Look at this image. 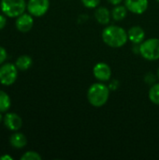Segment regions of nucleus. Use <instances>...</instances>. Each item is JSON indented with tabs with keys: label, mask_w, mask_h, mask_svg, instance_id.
<instances>
[{
	"label": "nucleus",
	"mask_w": 159,
	"mask_h": 160,
	"mask_svg": "<svg viewBox=\"0 0 159 160\" xmlns=\"http://www.w3.org/2000/svg\"><path fill=\"white\" fill-rule=\"evenodd\" d=\"M103 42L112 48H121L128 40L127 32L118 25H108L102 31Z\"/></svg>",
	"instance_id": "obj_1"
},
{
	"label": "nucleus",
	"mask_w": 159,
	"mask_h": 160,
	"mask_svg": "<svg viewBox=\"0 0 159 160\" xmlns=\"http://www.w3.org/2000/svg\"><path fill=\"white\" fill-rule=\"evenodd\" d=\"M110 88L102 82L92 84L87 91V100L95 108L104 106L110 98Z\"/></svg>",
	"instance_id": "obj_2"
},
{
	"label": "nucleus",
	"mask_w": 159,
	"mask_h": 160,
	"mask_svg": "<svg viewBox=\"0 0 159 160\" xmlns=\"http://www.w3.org/2000/svg\"><path fill=\"white\" fill-rule=\"evenodd\" d=\"M0 8L6 16L17 18L24 13L27 8V3L25 0H1Z\"/></svg>",
	"instance_id": "obj_3"
},
{
	"label": "nucleus",
	"mask_w": 159,
	"mask_h": 160,
	"mask_svg": "<svg viewBox=\"0 0 159 160\" xmlns=\"http://www.w3.org/2000/svg\"><path fill=\"white\" fill-rule=\"evenodd\" d=\"M140 55L148 61L159 59V38H152L143 40L140 44Z\"/></svg>",
	"instance_id": "obj_4"
},
{
	"label": "nucleus",
	"mask_w": 159,
	"mask_h": 160,
	"mask_svg": "<svg viewBox=\"0 0 159 160\" xmlns=\"http://www.w3.org/2000/svg\"><path fill=\"white\" fill-rule=\"evenodd\" d=\"M18 77V68L11 63H5L0 67V83L5 86L12 85Z\"/></svg>",
	"instance_id": "obj_5"
},
{
	"label": "nucleus",
	"mask_w": 159,
	"mask_h": 160,
	"mask_svg": "<svg viewBox=\"0 0 159 160\" xmlns=\"http://www.w3.org/2000/svg\"><path fill=\"white\" fill-rule=\"evenodd\" d=\"M50 8V0H28L27 10L34 17H41L47 13Z\"/></svg>",
	"instance_id": "obj_6"
},
{
	"label": "nucleus",
	"mask_w": 159,
	"mask_h": 160,
	"mask_svg": "<svg viewBox=\"0 0 159 160\" xmlns=\"http://www.w3.org/2000/svg\"><path fill=\"white\" fill-rule=\"evenodd\" d=\"M112 74L111 67L104 62L97 63L93 68V75L98 82H108L112 78Z\"/></svg>",
	"instance_id": "obj_7"
},
{
	"label": "nucleus",
	"mask_w": 159,
	"mask_h": 160,
	"mask_svg": "<svg viewBox=\"0 0 159 160\" xmlns=\"http://www.w3.org/2000/svg\"><path fill=\"white\" fill-rule=\"evenodd\" d=\"M34 16H32L30 13H22V15L18 16L16 18L15 25L17 30H19L22 33H27L30 31L34 25Z\"/></svg>",
	"instance_id": "obj_8"
},
{
	"label": "nucleus",
	"mask_w": 159,
	"mask_h": 160,
	"mask_svg": "<svg viewBox=\"0 0 159 160\" xmlns=\"http://www.w3.org/2000/svg\"><path fill=\"white\" fill-rule=\"evenodd\" d=\"M125 6L131 13L141 15L144 13L148 7V0H125Z\"/></svg>",
	"instance_id": "obj_9"
},
{
	"label": "nucleus",
	"mask_w": 159,
	"mask_h": 160,
	"mask_svg": "<svg viewBox=\"0 0 159 160\" xmlns=\"http://www.w3.org/2000/svg\"><path fill=\"white\" fill-rule=\"evenodd\" d=\"M4 125L5 127L11 131H18L22 126V120L15 112H7L4 116Z\"/></svg>",
	"instance_id": "obj_10"
},
{
	"label": "nucleus",
	"mask_w": 159,
	"mask_h": 160,
	"mask_svg": "<svg viewBox=\"0 0 159 160\" xmlns=\"http://www.w3.org/2000/svg\"><path fill=\"white\" fill-rule=\"evenodd\" d=\"M128 39L133 44H141L145 38V32L142 27L139 25H134L129 28L127 32Z\"/></svg>",
	"instance_id": "obj_11"
},
{
	"label": "nucleus",
	"mask_w": 159,
	"mask_h": 160,
	"mask_svg": "<svg viewBox=\"0 0 159 160\" xmlns=\"http://www.w3.org/2000/svg\"><path fill=\"white\" fill-rule=\"evenodd\" d=\"M95 19L96 21L102 24V25H107L112 18V13L111 11L105 8V7H97L95 10Z\"/></svg>",
	"instance_id": "obj_12"
},
{
	"label": "nucleus",
	"mask_w": 159,
	"mask_h": 160,
	"mask_svg": "<svg viewBox=\"0 0 159 160\" xmlns=\"http://www.w3.org/2000/svg\"><path fill=\"white\" fill-rule=\"evenodd\" d=\"M9 143L12 147L16 149H22L25 147L27 144V139L24 134L15 131L10 137H9Z\"/></svg>",
	"instance_id": "obj_13"
},
{
	"label": "nucleus",
	"mask_w": 159,
	"mask_h": 160,
	"mask_svg": "<svg viewBox=\"0 0 159 160\" xmlns=\"http://www.w3.org/2000/svg\"><path fill=\"white\" fill-rule=\"evenodd\" d=\"M32 64H33L32 58L26 54L21 55L20 57L17 58V60L15 62V66L17 67L18 70H21V71H25V70L29 69L31 68Z\"/></svg>",
	"instance_id": "obj_14"
},
{
	"label": "nucleus",
	"mask_w": 159,
	"mask_h": 160,
	"mask_svg": "<svg viewBox=\"0 0 159 160\" xmlns=\"http://www.w3.org/2000/svg\"><path fill=\"white\" fill-rule=\"evenodd\" d=\"M127 11L128 9L127 8L126 6H122V5H116L111 11L112 13V18L114 20V21H117V22H120V21H123L127 15Z\"/></svg>",
	"instance_id": "obj_15"
},
{
	"label": "nucleus",
	"mask_w": 159,
	"mask_h": 160,
	"mask_svg": "<svg viewBox=\"0 0 159 160\" xmlns=\"http://www.w3.org/2000/svg\"><path fill=\"white\" fill-rule=\"evenodd\" d=\"M10 106H11V100L9 96L6 92L0 90V112H7Z\"/></svg>",
	"instance_id": "obj_16"
},
{
	"label": "nucleus",
	"mask_w": 159,
	"mask_h": 160,
	"mask_svg": "<svg viewBox=\"0 0 159 160\" xmlns=\"http://www.w3.org/2000/svg\"><path fill=\"white\" fill-rule=\"evenodd\" d=\"M148 97L151 102H153L156 105H159V83H155L151 85Z\"/></svg>",
	"instance_id": "obj_17"
},
{
	"label": "nucleus",
	"mask_w": 159,
	"mask_h": 160,
	"mask_svg": "<svg viewBox=\"0 0 159 160\" xmlns=\"http://www.w3.org/2000/svg\"><path fill=\"white\" fill-rule=\"evenodd\" d=\"M41 156L35 151H27L22 157V160H41Z\"/></svg>",
	"instance_id": "obj_18"
},
{
	"label": "nucleus",
	"mask_w": 159,
	"mask_h": 160,
	"mask_svg": "<svg viewBox=\"0 0 159 160\" xmlns=\"http://www.w3.org/2000/svg\"><path fill=\"white\" fill-rule=\"evenodd\" d=\"M82 5L87 8H97L99 4L100 0H81Z\"/></svg>",
	"instance_id": "obj_19"
},
{
	"label": "nucleus",
	"mask_w": 159,
	"mask_h": 160,
	"mask_svg": "<svg viewBox=\"0 0 159 160\" xmlns=\"http://www.w3.org/2000/svg\"><path fill=\"white\" fill-rule=\"evenodd\" d=\"M156 79H157V77H156L153 73L149 72V73H147V74L145 75L144 81H145L146 83H148V84H150V85H153V84L156 83Z\"/></svg>",
	"instance_id": "obj_20"
},
{
	"label": "nucleus",
	"mask_w": 159,
	"mask_h": 160,
	"mask_svg": "<svg viewBox=\"0 0 159 160\" xmlns=\"http://www.w3.org/2000/svg\"><path fill=\"white\" fill-rule=\"evenodd\" d=\"M7 51L5 48H3L2 46H0V66L3 65L7 59Z\"/></svg>",
	"instance_id": "obj_21"
},
{
	"label": "nucleus",
	"mask_w": 159,
	"mask_h": 160,
	"mask_svg": "<svg viewBox=\"0 0 159 160\" xmlns=\"http://www.w3.org/2000/svg\"><path fill=\"white\" fill-rule=\"evenodd\" d=\"M7 23V19H6V15L0 14V30H2Z\"/></svg>",
	"instance_id": "obj_22"
},
{
	"label": "nucleus",
	"mask_w": 159,
	"mask_h": 160,
	"mask_svg": "<svg viewBox=\"0 0 159 160\" xmlns=\"http://www.w3.org/2000/svg\"><path fill=\"white\" fill-rule=\"evenodd\" d=\"M118 87H119V82H118V81H116V80H113V81L110 83V85H109L110 90H116Z\"/></svg>",
	"instance_id": "obj_23"
},
{
	"label": "nucleus",
	"mask_w": 159,
	"mask_h": 160,
	"mask_svg": "<svg viewBox=\"0 0 159 160\" xmlns=\"http://www.w3.org/2000/svg\"><path fill=\"white\" fill-rule=\"evenodd\" d=\"M107 1H108L110 4H112V5H113V6H116V5L121 4L123 0H107Z\"/></svg>",
	"instance_id": "obj_24"
},
{
	"label": "nucleus",
	"mask_w": 159,
	"mask_h": 160,
	"mask_svg": "<svg viewBox=\"0 0 159 160\" xmlns=\"http://www.w3.org/2000/svg\"><path fill=\"white\" fill-rule=\"evenodd\" d=\"M133 52L140 54V44H134L133 46Z\"/></svg>",
	"instance_id": "obj_25"
},
{
	"label": "nucleus",
	"mask_w": 159,
	"mask_h": 160,
	"mask_svg": "<svg viewBox=\"0 0 159 160\" xmlns=\"http://www.w3.org/2000/svg\"><path fill=\"white\" fill-rule=\"evenodd\" d=\"M0 160H13V158L8 155H4V156L0 157Z\"/></svg>",
	"instance_id": "obj_26"
},
{
	"label": "nucleus",
	"mask_w": 159,
	"mask_h": 160,
	"mask_svg": "<svg viewBox=\"0 0 159 160\" xmlns=\"http://www.w3.org/2000/svg\"><path fill=\"white\" fill-rule=\"evenodd\" d=\"M3 120H4V117H3V115H2V112H0V123H1Z\"/></svg>",
	"instance_id": "obj_27"
},
{
	"label": "nucleus",
	"mask_w": 159,
	"mask_h": 160,
	"mask_svg": "<svg viewBox=\"0 0 159 160\" xmlns=\"http://www.w3.org/2000/svg\"><path fill=\"white\" fill-rule=\"evenodd\" d=\"M157 78L159 79V68H158V69H157Z\"/></svg>",
	"instance_id": "obj_28"
},
{
	"label": "nucleus",
	"mask_w": 159,
	"mask_h": 160,
	"mask_svg": "<svg viewBox=\"0 0 159 160\" xmlns=\"http://www.w3.org/2000/svg\"><path fill=\"white\" fill-rule=\"evenodd\" d=\"M157 2H159V0H157Z\"/></svg>",
	"instance_id": "obj_29"
}]
</instances>
